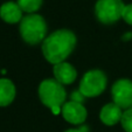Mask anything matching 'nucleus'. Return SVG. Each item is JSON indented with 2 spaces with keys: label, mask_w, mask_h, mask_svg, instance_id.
<instances>
[{
  "label": "nucleus",
  "mask_w": 132,
  "mask_h": 132,
  "mask_svg": "<svg viewBox=\"0 0 132 132\" xmlns=\"http://www.w3.org/2000/svg\"><path fill=\"white\" fill-rule=\"evenodd\" d=\"M77 45V37L72 30L60 28L47 35L41 43V52L45 60L50 64L64 62L75 50Z\"/></svg>",
  "instance_id": "1"
},
{
  "label": "nucleus",
  "mask_w": 132,
  "mask_h": 132,
  "mask_svg": "<svg viewBox=\"0 0 132 132\" xmlns=\"http://www.w3.org/2000/svg\"><path fill=\"white\" fill-rule=\"evenodd\" d=\"M19 33L20 36L27 45L37 46L42 43L47 37L48 25L42 15L26 14L19 23Z\"/></svg>",
  "instance_id": "2"
},
{
  "label": "nucleus",
  "mask_w": 132,
  "mask_h": 132,
  "mask_svg": "<svg viewBox=\"0 0 132 132\" xmlns=\"http://www.w3.org/2000/svg\"><path fill=\"white\" fill-rule=\"evenodd\" d=\"M39 100L48 109L62 108L67 100V91L64 85L53 78H46L39 84L37 88Z\"/></svg>",
  "instance_id": "3"
},
{
  "label": "nucleus",
  "mask_w": 132,
  "mask_h": 132,
  "mask_svg": "<svg viewBox=\"0 0 132 132\" xmlns=\"http://www.w3.org/2000/svg\"><path fill=\"white\" fill-rule=\"evenodd\" d=\"M106 74L101 69H91L82 76L78 90L85 98H94L102 95L106 89Z\"/></svg>",
  "instance_id": "4"
},
{
  "label": "nucleus",
  "mask_w": 132,
  "mask_h": 132,
  "mask_svg": "<svg viewBox=\"0 0 132 132\" xmlns=\"http://www.w3.org/2000/svg\"><path fill=\"white\" fill-rule=\"evenodd\" d=\"M125 4L123 0H97L95 4V16L103 25H112L122 19Z\"/></svg>",
  "instance_id": "5"
},
{
  "label": "nucleus",
  "mask_w": 132,
  "mask_h": 132,
  "mask_svg": "<svg viewBox=\"0 0 132 132\" xmlns=\"http://www.w3.org/2000/svg\"><path fill=\"white\" fill-rule=\"evenodd\" d=\"M112 102L123 110L132 109V81L129 78H119L111 88Z\"/></svg>",
  "instance_id": "6"
},
{
  "label": "nucleus",
  "mask_w": 132,
  "mask_h": 132,
  "mask_svg": "<svg viewBox=\"0 0 132 132\" xmlns=\"http://www.w3.org/2000/svg\"><path fill=\"white\" fill-rule=\"evenodd\" d=\"M62 117L71 125H82L87 120L88 110L84 104L68 101L62 105Z\"/></svg>",
  "instance_id": "7"
},
{
  "label": "nucleus",
  "mask_w": 132,
  "mask_h": 132,
  "mask_svg": "<svg viewBox=\"0 0 132 132\" xmlns=\"http://www.w3.org/2000/svg\"><path fill=\"white\" fill-rule=\"evenodd\" d=\"M53 76L62 85H70L77 78V70L71 63L60 62L53 65Z\"/></svg>",
  "instance_id": "8"
},
{
  "label": "nucleus",
  "mask_w": 132,
  "mask_h": 132,
  "mask_svg": "<svg viewBox=\"0 0 132 132\" xmlns=\"http://www.w3.org/2000/svg\"><path fill=\"white\" fill-rule=\"evenodd\" d=\"M123 112L124 110L118 106L116 103H106L100 110V120L106 126H113V125L120 123Z\"/></svg>",
  "instance_id": "9"
},
{
  "label": "nucleus",
  "mask_w": 132,
  "mask_h": 132,
  "mask_svg": "<svg viewBox=\"0 0 132 132\" xmlns=\"http://www.w3.org/2000/svg\"><path fill=\"white\" fill-rule=\"evenodd\" d=\"M22 10L15 1H6L0 6V19L10 25L20 23L22 20Z\"/></svg>",
  "instance_id": "10"
},
{
  "label": "nucleus",
  "mask_w": 132,
  "mask_h": 132,
  "mask_svg": "<svg viewBox=\"0 0 132 132\" xmlns=\"http://www.w3.org/2000/svg\"><path fill=\"white\" fill-rule=\"evenodd\" d=\"M16 96V88L10 78H0V108L8 106Z\"/></svg>",
  "instance_id": "11"
},
{
  "label": "nucleus",
  "mask_w": 132,
  "mask_h": 132,
  "mask_svg": "<svg viewBox=\"0 0 132 132\" xmlns=\"http://www.w3.org/2000/svg\"><path fill=\"white\" fill-rule=\"evenodd\" d=\"M22 12L27 14H34L41 8L43 0H16Z\"/></svg>",
  "instance_id": "12"
},
{
  "label": "nucleus",
  "mask_w": 132,
  "mask_h": 132,
  "mask_svg": "<svg viewBox=\"0 0 132 132\" xmlns=\"http://www.w3.org/2000/svg\"><path fill=\"white\" fill-rule=\"evenodd\" d=\"M120 125L125 132H132V109L125 110L123 112Z\"/></svg>",
  "instance_id": "13"
},
{
  "label": "nucleus",
  "mask_w": 132,
  "mask_h": 132,
  "mask_svg": "<svg viewBox=\"0 0 132 132\" xmlns=\"http://www.w3.org/2000/svg\"><path fill=\"white\" fill-rule=\"evenodd\" d=\"M122 19L127 23V25L132 26V4L125 5L124 10H123Z\"/></svg>",
  "instance_id": "14"
},
{
  "label": "nucleus",
  "mask_w": 132,
  "mask_h": 132,
  "mask_svg": "<svg viewBox=\"0 0 132 132\" xmlns=\"http://www.w3.org/2000/svg\"><path fill=\"white\" fill-rule=\"evenodd\" d=\"M70 101H72V102H77V103H82L85 101V97L81 94L80 90H75V91H72V94L70 95Z\"/></svg>",
  "instance_id": "15"
},
{
  "label": "nucleus",
  "mask_w": 132,
  "mask_h": 132,
  "mask_svg": "<svg viewBox=\"0 0 132 132\" xmlns=\"http://www.w3.org/2000/svg\"><path fill=\"white\" fill-rule=\"evenodd\" d=\"M64 132H88V127L87 126H84V127H80V129H68V130H65Z\"/></svg>",
  "instance_id": "16"
}]
</instances>
